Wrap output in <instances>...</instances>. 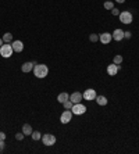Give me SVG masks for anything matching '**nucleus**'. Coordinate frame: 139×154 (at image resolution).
Here are the masks:
<instances>
[{
  "label": "nucleus",
  "mask_w": 139,
  "mask_h": 154,
  "mask_svg": "<svg viewBox=\"0 0 139 154\" xmlns=\"http://www.w3.org/2000/svg\"><path fill=\"white\" fill-rule=\"evenodd\" d=\"M71 111H73L74 115H84L85 112H86V106H84V104H81V103H77L73 106Z\"/></svg>",
  "instance_id": "obj_5"
},
{
  "label": "nucleus",
  "mask_w": 139,
  "mask_h": 154,
  "mask_svg": "<svg viewBox=\"0 0 139 154\" xmlns=\"http://www.w3.org/2000/svg\"><path fill=\"white\" fill-rule=\"evenodd\" d=\"M31 137H32V139L36 142V140H40V139H42V133H40L39 131H33V132L31 133Z\"/></svg>",
  "instance_id": "obj_18"
},
{
  "label": "nucleus",
  "mask_w": 139,
  "mask_h": 154,
  "mask_svg": "<svg viewBox=\"0 0 139 154\" xmlns=\"http://www.w3.org/2000/svg\"><path fill=\"white\" fill-rule=\"evenodd\" d=\"M120 13H121V11L118 10V8H116V7H114L113 10H111V14H113L114 17H117V15H120Z\"/></svg>",
  "instance_id": "obj_24"
},
{
  "label": "nucleus",
  "mask_w": 139,
  "mask_h": 154,
  "mask_svg": "<svg viewBox=\"0 0 139 154\" xmlns=\"http://www.w3.org/2000/svg\"><path fill=\"white\" fill-rule=\"evenodd\" d=\"M3 43H4V42H3V39H2V38H0V47L3 46Z\"/></svg>",
  "instance_id": "obj_29"
},
{
  "label": "nucleus",
  "mask_w": 139,
  "mask_h": 154,
  "mask_svg": "<svg viewBox=\"0 0 139 154\" xmlns=\"http://www.w3.org/2000/svg\"><path fill=\"white\" fill-rule=\"evenodd\" d=\"M114 2H117V3H124L125 0H114Z\"/></svg>",
  "instance_id": "obj_28"
},
{
  "label": "nucleus",
  "mask_w": 139,
  "mask_h": 154,
  "mask_svg": "<svg viewBox=\"0 0 139 154\" xmlns=\"http://www.w3.org/2000/svg\"><path fill=\"white\" fill-rule=\"evenodd\" d=\"M14 50H13V46H11V43H3V46L0 47V56L4 58H8L13 56Z\"/></svg>",
  "instance_id": "obj_2"
},
{
  "label": "nucleus",
  "mask_w": 139,
  "mask_h": 154,
  "mask_svg": "<svg viewBox=\"0 0 139 154\" xmlns=\"http://www.w3.org/2000/svg\"><path fill=\"white\" fill-rule=\"evenodd\" d=\"M124 32H125V31L117 28V29H114V32L111 33V36H113V39L116 40V42H121V40L124 39Z\"/></svg>",
  "instance_id": "obj_10"
},
{
  "label": "nucleus",
  "mask_w": 139,
  "mask_h": 154,
  "mask_svg": "<svg viewBox=\"0 0 139 154\" xmlns=\"http://www.w3.org/2000/svg\"><path fill=\"white\" fill-rule=\"evenodd\" d=\"M120 69H121L120 65H117V64H114V63H113V64H110L109 67H107V74H109L110 76H116V75H117V72L120 71Z\"/></svg>",
  "instance_id": "obj_11"
},
{
  "label": "nucleus",
  "mask_w": 139,
  "mask_h": 154,
  "mask_svg": "<svg viewBox=\"0 0 139 154\" xmlns=\"http://www.w3.org/2000/svg\"><path fill=\"white\" fill-rule=\"evenodd\" d=\"M24 137H25V135H24V133H22V132L15 133V139H17V140H22V139H24Z\"/></svg>",
  "instance_id": "obj_23"
},
{
  "label": "nucleus",
  "mask_w": 139,
  "mask_h": 154,
  "mask_svg": "<svg viewBox=\"0 0 139 154\" xmlns=\"http://www.w3.org/2000/svg\"><path fill=\"white\" fill-rule=\"evenodd\" d=\"M4 150V140H0V153H3Z\"/></svg>",
  "instance_id": "obj_26"
},
{
  "label": "nucleus",
  "mask_w": 139,
  "mask_h": 154,
  "mask_svg": "<svg viewBox=\"0 0 139 154\" xmlns=\"http://www.w3.org/2000/svg\"><path fill=\"white\" fill-rule=\"evenodd\" d=\"M42 143L45 144V146H53V144H56V136L54 135H51V133H45V135H42Z\"/></svg>",
  "instance_id": "obj_4"
},
{
  "label": "nucleus",
  "mask_w": 139,
  "mask_h": 154,
  "mask_svg": "<svg viewBox=\"0 0 139 154\" xmlns=\"http://www.w3.org/2000/svg\"><path fill=\"white\" fill-rule=\"evenodd\" d=\"M99 40L103 43V45H109V43L113 40V36H111L110 32H103L99 35Z\"/></svg>",
  "instance_id": "obj_9"
},
{
  "label": "nucleus",
  "mask_w": 139,
  "mask_h": 154,
  "mask_svg": "<svg viewBox=\"0 0 139 154\" xmlns=\"http://www.w3.org/2000/svg\"><path fill=\"white\" fill-rule=\"evenodd\" d=\"M89 40H91V42H97V40H99V35H96V33H92V35H89Z\"/></svg>",
  "instance_id": "obj_22"
},
{
  "label": "nucleus",
  "mask_w": 139,
  "mask_h": 154,
  "mask_svg": "<svg viewBox=\"0 0 139 154\" xmlns=\"http://www.w3.org/2000/svg\"><path fill=\"white\" fill-rule=\"evenodd\" d=\"M95 100H96V103L99 104V106H106V104H107V97L103 96V94H100V96L97 94Z\"/></svg>",
  "instance_id": "obj_16"
},
{
  "label": "nucleus",
  "mask_w": 139,
  "mask_h": 154,
  "mask_svg": "<svg viewBox=\"0 0 139 154\" xmlns=\"http://www.w3.org/2000/svg\"><path fill=\"white\" fill-rule=\"evenodd\" d=\"M118 18H120L121 24L128 25V24H131V22H132V20H134V15H132L131 11H121L120 15H118Z\"/></svg>",
  "instance_id": "obj_3"
},
{
  "label": "nucleus",
  "mask_w": 139,
  "mask_h": 154,
  "mask_svg": "<svg viewBox=\"0 0 139 154\" xmlns=\"http://www.w3.org/2000/svg\"><path fill=\"white\" fill-rule=\"evenodd\" d=\"M2 39H3L4 43H11V42H13V35H11L10 32H6L3 35V38H2Z\"/></svg>",
  "instance_id": "obj_17"
},
{
  "label": "nucleus",
  "mask_w": 139,
  "mask_h": 154,
  "mask_svg": "<svg viewBox=\"0 0 139 154\" xmlns=\"http://www.w3.org/2000/svg\"><path fill=\"white\" fill-rule=\"evenodd\" d=\"M11 46H13V50H14L15 53H21V51L24 50V43H22L21 40H14V42L11 43Z\"/></svg>",
  "instance_id": "obj_12"
},
{
  "label": "nucleus",
  "mask_w": 139,
  "mask_h": 154,
  "mask_svg": "<svg viewBox=\"0 0 139 154\" xmlns=\"http://www.w3.org/2000/svg\"><path fill=\"white\" fill-rule=\"evenodd\" d=\"M36 64H38L36 61H28V63H24V64L21 65V71L25 72V74H28V72L32 71L33 67H35Z\"/></svg>",
  "instance_id": "obj_8"
},
{
  "label": "nucleus",
  "mask_w": 139,
  "mask_h": 154,
  "mask_svg": "<svg viewBox=\"0 0 139 154\" xmlns=\"http://www.w3.org/2000/svg\"><path fill=\"white\" fill-rule=\"evenodd\" d=\"M124 38H125V39H131V32H129V31L124 32Z\"/></svg>",
  "instance_id": "obj_25"
},
{
  "label": "nucleus",
  "mask_w": 139,
  "mask_h": 154,
  "mask_svg": "<svg viewBox=\"0 0 139 154\" xmlns=\"http://www.w3.org/2000/svg\"><path fill=\"white\" fill-rule=\"evenodd\" d=\"M67 100H70V94L67 93V92H63V93H60L59 96H57V101L59 103H64V101H67Z\"/></svg>",
  "instance_id": "obj_15"
},
{
  "label": "nucleus",
  "mask_w": 139,
  "mask_h": 154,
  "mask_svg": "<svg viewBox=\"0 0 139 154\" xmlns=\"http://www.w3.org/2000/svg\"><path fill=\"white\" fill-rule=\"evenodd\" d=\"M113 63H114V64H117V65H120L121 63H122V56H120V54H117V56H114Z\"/></svg>",
  "instance_id": "obj_21"
},
{
  "label": "nucleus",
  "mask_w": 139,
  "mask_h": 154,
  "mask_svg": "<svg viewBox=\"0 0 139 154\" xmlns=\"http://www.w3.org/2000/svg\"><path fill=\"white\" fill-rule=\"evenodd\" d=\"M73 111H71V110H66V111H63L61 112V115H60V122H61V124H64V125H66V124H70V122H71V119H73Z\"/></svg>",
  "instance_id": "obj_6"
},
{
  "label": "nucleus",
  "mask_w": 139,
  "mask_h": 154,
  "mask_svg": "<svg viewBox=\"0 0 139 154\" xmlns=\"http://www.w3.org/2000/svg\"><path fill=\"white\" fill-rule=\"evenodd\" d=\"M84 99V96H82V93L81 92H74V93H71V96H70V100L73 101L74 104L77 103H81V100Z\"/></svg>",
  "instance_id": "obj_13"
},
{
  "label": "nucleus",
  "mask_w": 139,
  "mask_h": 154,
  "mask_svg": "<svg viewBox=\"0 0 139 154\" xmlns=\"http://www.w3.org/2000/svg\"><path fill=\"white\" fill-rule=\"evenodd\" d=\"M104 8H106V10H113L114 8V3L113 2H110V0H107V2H104Z\"/></svg>",
  "instance_id": "obj_20"
},
{
  "label": "nucleus",
  "mask_w": 139,
  "mask_h": 154,
  "mask_svg": "<svg viewBox=\"0 0 139 154\" xmlns=\"http://www.w3.org/2000/svg\"><path fill=\"white\" fill-rule=\"evenodd\" d=\"M0 140H6V133L0 132Z\"/></svg>",
  "instance_id": "obj_27"
},
{
  "label": "nucleus",
  "mask_w": 139,
  "mask_h": 154,
  "mask_svg": "<svg viewBox=\"0 0 139 154\" xmlns=\"http://www.w3.org/2000/svg\"><path fill=\"white\" fill-rule=\"evenodd\" d=\"M33 74H35V76L39 79H43L48 76L49 74V67L46 64H36L35 67H33Z\"/></svg>",
  "instance_id": "obj_1"
},
{
  "label": "nucleus",
  "mask_w": 139,
  "mask_h": 154,
  "mask_svg": "<svg viewBox=\"0 0 139 154\" xmlns=\"http://www.w3.org/2000/svg\"><path fill=\"white\" fill-rule=\"evenodd\" d=\"M73 106H74V103L71 100H67V101H64V103H63L64 110H71V108H73Z\"/></svg>",
  "instance_id": "obj_19"
},
{
  "label": "nucleus",
  "mask_w": 139,
  "mask_h": 154,
  "mask_svg": "<svg viewBox=\"0 0 139 154\" xmlns=\"http://www.w3.org/2000/svg\"><path fill=\"white\" fill-rule=\"evenodd\" d=\"M82 96H84L85 100H88V101H92V100H95L96 96H97V93H96V90L95 89H86L82 93Z\"/></svg>",
  "instance_id": "obj_7"
},
{
  "label": "nucleus",
  "mask_w": 139,
  "mask_h": 154,
  "mask_svg": "<svg viewBox=\"0 0 139 154\" xmlns=\"http://www.w3.org/2000/svg\"><path fill=\"white\" fill-rule=\"evenodd\" d=\"M25 136H31V133L33 132V129H32V126L29 125V124H24L22 125V131H21Z\"/></svg>",
  "instance_id": "obj_14"
}]
</instances>
